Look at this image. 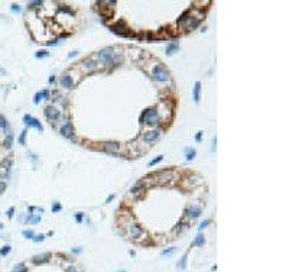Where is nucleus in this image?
I'll use <instances>...</instances> for the list:
<instances>
[{"label":"nucleus","instance_id":"obj_13","mask_svg":"<svg viewBox=\"0 0 289 272\" xmlns=\"http://www.w3.org/2000/svg\"><path fill=\"white\" fill-rule=\"evenodd\" d=\"M61 84H62L64 87H67V88H72V86H74V80H72L71 75L65 74V75H62V78H61Z\"/></svg>","mask_w":289,"mask_h":272},{"label":"nucleus","instance_id":"obj_40","mask_svg":"<svg viewBox=\"0 0 289 272\" xmlns=\"http://www.w3.org/2000/svg\"><path fill=\"white\" fill-rule=\"evenodd\" d=\"M12 10H13V12H20V7L18 6V5H12Z\"/></svg>","mask_w":289,"mask_h":272},{"label":"nucleus","instance_id":"obj_5","mask_svg":"<svg viewBox=\"0 0 289 272\" xmlns=\"http://www.w3.org/2000/svg\"><path fill=\"white\" fill-rule=\"evenodd\" d=\"M10 169H12V161L10 159H5L0 165V178L2 179H7L10 175Z\"/></svg>","mask_w":289,"mask_h":272},{"label":"nucleus","instance_id":"obj_14","mask_svg":"<svg viewBox=\"0 0 289 272\" xmlns=\"http://www.w3.org/2000/svg\"><path fill=\"white\" fill-rule=\"evenodd\" d=\"M200 91H201V83L197 81V83H195V86H194V90H192V99H194L195 103L200 101Z\"/></svg>","mask_w":289,"mask_h":272},{"label":"nucleus","instance_id":"obj_36","mask_svg":"<svg viewBox=\"0 0 289 272\" xmlns=\"http://www.w3.org/2000/svg\"><path fill=\"white\" fill-rule=\"evenodd\" d=\"M208 224H210V220H204L203 223L200 224V230H203V229H205V227H207V226H208Z\"/></svg>","mask_w":289,"mask_h":272},{"label":"nucleus","instance_id":"obj_18","mask_svg":"<svg viewBox=\"0 0 289 272\" xmlns=\"http://www.w3.org/2000/svg\"><path fill=\"white\" fill-rule=\"evenodd\" d=\"M12 145H13V133L9 132L6 136V139H5V148H6V149H10Z\"/></svg>","mask_w":289,"mask_h":272},{"label":"nucleus","instance_id":"obj_17","mask_svg":"<svg viewBox=\"0 0 289 272\" xmlns=\"http://www.w3.org/2000/svg\"><path fill=\"white\" fill-rule=\"evenodd\" d=\"M97 65H99V62H96L94 60H84L83 61V67H84L86 70H96Z\"/></svg>","mask_w":289,"mask_h":272},{"label":"nucleus","instance_id":"obj_23","mask_svg":"<svg viewBox=\"0 0 289 272\" xmlns=\"http://www.w3.org/2000/svg\"><path fill=\"white\" fill-rule=\"evenodd\" d=\"M48 55H49V54L46 52V51H38V52L35 54V57H36L38 60H44V58H48Z\"/></svg>","mask_w":289,"mask_h":272},{"label":"nucleus","instance_id":"obj_25","mask_svg":"<svg viewBox=\"0 0 289 272\" xmlns=\"http://www.w3.org/2000/svg\"><path fill=\"white\" fill-rule=\"evenodd\" d=\"M194 245H197V246H203L204 245V236H203V234H198L197 238H195Z\"/></svg>","mask_w":289,"mask_h":272},{"label":"nucleus","instance_id":"obj_20","mask_svg":"<svg viewBox=\"0 0 289 272\" xmlns=\"http://www.w3.org/2000/svg\"><path fill=\"white\" fill-rule=\"evenodd\" d=\"M28 221L29 223H32V224H35V223H41V214H29V217H28Z\"/></svg>","mask_w":289,"mask_h":272},{"label":"nucleus","instance_id":"obj_30","mask_svg":"<svg viewBox=\"0 0 289 272\" xmlns=\"http://www.w3.org/2000/svg\"><path fill=\"white\" fill-rule=\"evenodd\" d=\"M142 188H143L142 185H135V187H132V188H130V192H132V194H136V192H139Z\"/></svg>","mask_w":289,"mask_h":272},{"label":"nucleus","instance_id":"obj_19","mask_svg":"<svg viewBox=\"0 0 289 272\" xmlns=\"http://www.w3.org/2000/svg\"><path fill=\"white\" fill-rule=\"evenodd\" d=\"M44 97H48V91L46 90H44V91H39V93H36L35 94V99H33V103L35 104H38L41 100L44 99Z\"/></svg>","mask_w":289,"mask_h":272},{"label":"nucleus","instance_id":"obj_6","mask_svg":"<svg viewBox=\"0 0 289 272\" xmlns=\"http://www.w3.org/2000/svg\"><path fill=\"white\" fill-rule=\"evenodd\" d=\"M23 122H25V125H26V126H31V127L38 129V130H42V125H41V122L38 119L32 117L31 114H25V116H23Z\"/></svg>","mask_w":289,"mask_h":272},{"label":"nucleus","instance_id":"obj_38","mask_svg":"<svg viewBox=\"0 0 289 272\" xmlns=\"http://www.w3.org/2000/svg\"><path fill=\"white\" fill-rule=\"evenodd\" d=\"M75 219H77L78 223H81V221H83V213H77V214H75Z\"/></svg>","mask_w":289,"mask_h":272},{"label":"nucleus","instance_id":"obj_22","mask_svg":"<svg viewBox=\"0 0 289 272\" xmlns=\"http://www.w3.org/2000/svg\"><path fill=\"white\" fill-rule=\"evenodd\" d=\"M13 272H28V269L23 264H18V265L13 268Z\"/></svg>","mask_w":289,"mask_h":272},{"label":"nucleus","instance_id":"obj_33","mask_svg":"<svg viewBox=\"0 0 289 272\" xmlns=\"http://www.w3.org/2000/svg\"><path fill=\"white\" fill-rule=\"evenodd\" d=\"M9 252H10V246H5V247H2V251H0L2 255H7Z\"/></svg>","mask_w":289,"mask_h":272},{"label":"nucleus","instance_id":"obj_9","mask_svg":"<svg viewBox=\"0 0 289 272\" xmlns=\"http://www.w3.org/2000/svg\"><path fill=\"white\" fill-rule=\"evenodd\" d=\"M185 214L190 217V219H197L198 216L201 214V207L198 206H191L185 210Z\"/></svg>","mask_w":289,"mask_h":272},{"label":"nucleus","instance_id":"obj_10","mask_svg":"<svg viewBox=\"0 0 289 272\" xmlns=\"http://www.w3.org/2000/svg\"><path fill=\"white\" fill-rule=\"evenodd\" d=\"M159 130H149V132H144L143 135V140L146 143H152L153 140H156L159 138Z\"/></svg>","mask_w":289,"mask_h":272},{"label":"nucleus","instance_id":"obj_29","mask_svg":"<svg viewBox=\"0 0 289 272\" xmlns=\"http://www.w3.org/2000/svg\"><path fill=\"white\" fill-rule=\"evenodd\" d=\"M26 130H23V132L20 133V136H19V143L20 145H25V138H26Z\"/></svg>","mask_w":289,"mask_h":272},{"label":"nucleus","instance_id":"obj_47","mask_svg":"<svg viewBox=\"0 0 289 272\" xmlns=\"http://www.w3.org/2000/svg\"><path fill=\"white\" fill-rule=\"evenodd\" d=\"M75 272H83V271H75Z\"/></svg>","mask_w":289,"mask_h":272},{"label":"nucleus","instance_id":"obj_42","mask_svg":"<svg viewBox=\"0 0 289 272\" xmlns=\"http://www.w3.org/2000/svg\"><path fill=\"white\" fill-rule=\"evenodd\" d=\"M77 54H78V51H72V52L68 54V57H70V58H74V57H75Z\"/></svg>","mask_w":289,"mask_h":272},{"label":"nucleus","instance_id":"obj_2","mask_svg":"<svg viewBox=\"0 0 289 272\" xmlns=\"http://www.w3.org/2000/svg\"><path fill=\"white\" fill-rule=\"evenodd\" d=\"M152 78L159 81V83H165L169 80V73L164 65H156L152 71Z\"/></svg>","mask_w":289,"mask_h":272},{"label":"nucleus","instance_id":"obj_46","mask_svg":"<svg viewBox=\"0 0 289 272\" xmlns=\"http://www.w3.org/2000/svg\"><path fill=\"white\" fill-rule=\"evenodd\" d=\"M2 229H3V224H2V223H0V230H2Z\"/></svg>","mask_w":289,"mask_h":272},{"label":"nucleus","instance_id":"obj_15","mask_svg":"<svg viewBox=\"0 0 289 272\" xmlns=\"http://www.w3.org/2000/svg\"><path fill=\"white\" fill-rule=\"evenodd\" d=\"M178 49H179V44H178V42H171V44H168V47H166V55H174Z\"/></svg>","mask_w":289,"mask_h":272},{"label":"nucleus","instance_id":"obj_43","mask_svg":"<svg viewBox=\"0 0 289 272\" xmlns=\"http://www.w3.org/2000/svg\"><path fill=\"white\" fill-rule=\"evenodd\" d=\"M72 252L74 253H81V249H80V247H75V249H72Z\"/></svg>","mask_w":289,"mask_h":272},{"label":"nucleus","instance_id":"obj_8","mask_svg":"<svg viewBox=\"0 0 289 272\" xmlns=\"http://www.w3.org/2000/svg\"><path fill=\"white\" fill-rule=\"evenodd\" d=\"M59 132H61V135H62L64 138H68V139L74 136V129H72L71 123H64V125L61 126V129H59Z\"/></svg>","mask_w":289,"mask_h":272},{"label":"nucleus","instance_id":"obj_7","mask_svg":"<svg viewBox=\"0 0 289 272\" xmlns=\"http://www.w3.org/2000/svg\"><path fill=\"white\" fill-rule=\"evenodd\" d=\"M45 116L48 120L51 122H57L59 119V112L55 109V107H46L45 109Z\"/></svg>","mask_w":289,"mask_h":272},{"label":"nucleus","instance_id":"obj_44","mask_svg":"<svg viewBox=\"0 0 289 272\" xmlns=\"http://www.w3.org/2000/svg\"><path fill=\"white\" fill-rule=\"evenodd\" d=\"M113 198H114V195H110V197H109V198H107V203H110V201H112Z\"/></svg>","mask_w":289,"mask_h":272},{"label":"nucleus","instance_id":"obj_27","mask_svg":"<svg viewBox=\"0 0 289 272\" xmlns=\"http://www.w3.org/2000/svg\"><path fill=\"white\" fill-rule=\"evenodd\" d=\"M0 127L2 129H7L9 127V123H7V120L3 117V116H0Z\"/></svg>","mask_w":289,"mask_h":272},{"label":"nucleus","instance_id":"obj_3","mask_svg":"<svg viewBox=\"0 0 289 272\" xmlns=\"http://www.w3.org/2000/svg\"><path fill=\"white\" fill-rule=\"evenodd\" d=\"M97 57H99L100 62L104 64V65H110V64L114 62V54H113L112 48H104V49L99 51V52H97Z\"/></svg>","mask_w":289,"mask_h":272},{"label":"nucleus","instance_id":"obj_24","mask_svg":"<svg viewBox=\"0 0 289 272\" xmlns=\"http://www.w3.org/2000/svg\"><path fill=\"white\" fill-rule=\"evenodd\" d=\"M187 258H188V255L185 253L184 256H182V259H181V262H178V268H181V269H184L185 266H187Z\"/></svg>","mask_w":289,"mask_h":272},{"label":"nucleus","instance_id":"obj_1","mask_svg":"<svg viewBox=\"0 0 289 272\" xmlns=\"http://www.w3.org/2000/svg\"><path fill=\"white\" fill-rule=\"evenodd\" d=\"M140 120L146 123V125H156L159 122V113L156 109H148L142 113V117Z\"/></svg>","mask_w":289,"mask_h":272},{"label":"nucleus","instance_id":"obj_21","mask_svg":"<svg viewBox=\"0 0 289 272\" xmlns=\"http://www.w3.org/2000/svg\"><path fill=\"white\" fill-rule=\"evenodd\" d=\"M185 153H187V159L188 161H192L194 158H195V155H197L195 149H192V148H188V149L185 151Z\"/></svg>","mask_w":289,"mask_h":272},{"label":"nucleus","instance_id":"obj_31","mask_svg":"<svg viewBox=\"0 0 289 272\" xmlns=\"http://www.w3.org/2000/svg\"><path fill=\"white\" fill-rule=\"evenodd\" d=\"M174 252H175V247H169V249H166V251H164V252H162V256H166V255H172Z\"/></svg>","mask_w":289,"mask_h":272},{"label":"nucleus","instance_id":"obj_12","mask_svg":"<svg viewBox=\"0 0 289 272\" xmlns=\"http://www.w3.org/2000/svg\"><path fill=\"white\" fill-rule=\"evenodd\" d=\"M49 259H51V255H49V253H45V255H38V256H35V258H33V264H35V265L45 264V262H48Z\"/></svg>","mask_w":289,"mask_h":272},{"label":"nucleus","instance_id":"obj_28","mask_svg":"<svg viewBox=\"0 0 289 272\" xmlns=\"http://www.w3.org/2000/svg\"><path fill=\"white\" fill-rule=\"evenodd\" d=\"M23 236H25V238H28V239H33L35 233H33L32 230H23Z\"/></svg>","mask_w":289,"mask_h":272},{"label":"nucleus","instance_id":"obj_35","mask_svg":"<svg viewBox=\"0 0 289 272\" xmlns=\"http://www.w3.org/2000/svg\"><path fill=\"white\" fill-rule=\"evenodd\" d=\"M42 5V2H32V3H29V9H33V7H36V6H41Z\"/></svg>","mask_w":289,"mask_h":272},{"label":"nucleus","instance_id":"obj_32","mask_svg":"<svg viewBox=\"0 0 289 272\" xmlns=\"http://www.w3.org/2000/svg\"><path fill=\"white\" fill-rule=\"evenodd\" d=\"M45 239V236L44 234H36V236H33V242H42V240Z\"/></svg>","mask_w":289,"mask_h":272},{"label":"nucleus","instance_id":"obj_26","mask_svg":"<svg viewBox=\"0 0 289 272\" xmlns=\"http://www.w3.org/2000/svg\"><path fill=\"white\" fill-rule=\"evenodd\" d=\"M164 159V155H159L158 158H155V159H152L151 162H149V166H153V165H156V164H159L161 161Z\"/></svg>","mask_w":289,"mask_h":272},{"label":"nucleus","instance_id":"obj_16","mask_svg":"<svg viewBox=\"0 0 289 272\" xmlns=\"http://www.w3.org/2000/svg\"><path fill=\"white\" fill-rule=\"evenodd\" d=\"M104 151L106 152H116V151H119V143H116V142H106Z\"/></svg>","mask_w":289,"mask_h":272},{"label":"nucleus","instance_id":"obj_45","mask_svg":"<svg viewBox=\"0 0 289 272\" xmlns=\"http://www.w3.org/2000/svg\"><path fill=\"white\" fill-rule=\"evenodd\" d=\"M54 81H55V77H54V75L52 77H49V83H54Z\"/></svg>","mask_w":289,"mask_h":272},{"label":"nucleus","instance_id":"obj_11","mask_svg":"<svg viewBox=\"0 0 289 272\" xmlns=\"http://www.w3.org/2000/svg\"><path fill=\"white\" fill-rule=\"evenodd\" d=\"M129 234H130V238H133V239H138L139 236L142 234L140 226L136 224V223H132V224L129 226Z\"/></svg>","mask_w":289,"mask_h":272},{"label":"nucleus","instance_id":"obj_41","mask_svg":"<svg viewBox=\"0 0 289 272\" xmlns=\"http://www.w3.org/2000/svg\"><path fill=\"white\" fill-rule=\"evenodd\" d=\"M201 136H203V132H198L197 135H195V140H197V142H200V140H201Z\"/></svg>","mask_w":289,"mask_h":272},{"label":"nucleus","instance_id":"obj_34","mask_svg":"<svg viewBox=\"0 0 289 272\" xmlns=\"http://www.w3.org/2000/svg\"><path fill=\"white\" fill-rule=\"evenodd\" d=\"M61 210V204L59 203H54V206H52V211L54 213H57V211H59Z\"/></svg>","mask_w":289,"mask_h":272},{"label":"nucleus","instance_id":"obj_39","mask_svg":"<svg viewBox=\"0 0 289 272\" xmlns=\"http://www.w3.org/2000/svg\"><path fill=\"white\" fill-rule=\"evenodd\" d=\"M13 213H15V208H13V207H10V208H9V211H7V216L12 219V217H13Z\"/></svg>","mask_w":289,"mask_h":272},{"label":"nucleus","instance_id":"obj_4","mask_svg":"<svg viewBox=\"0 0 289 272\" xmlns=\"http://www.w3.org/2000/svg\"><path fill=\"white\" fill-rule=\"evenodd\" d=\"M110 29H112V31H113L114 33H116V35H119V36H125V38L133 36V35H132V32L129 31V28L126 26V25L123 23V22H119L117 25H113V26L110 28Z\"/></svg>","mask_w":289,"mask_h":272},{"label":"nucleus","instance_id":"obj_37","mask_svg":"<svg viewBox=\"0 0 289 272\" xmlns=\"http://www.w3.org/2000/svg\"><path fill=\"white\" fill-rule=\"evenodd\" d=\"M5 190H6V182H3V181H2V182H0V195L3 194Z\"/></svg>","mask_w":289,"mask_h":272}]
</instances>
